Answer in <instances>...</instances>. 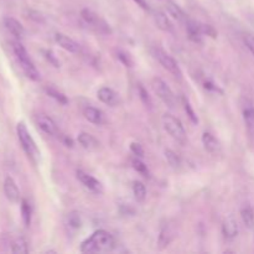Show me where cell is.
<instances>
[{"label": "cell", "mask_w": 254, "mask_h": 254, "mask_svg": "<svg viewBox=\"0 0 254 254\" xmlns=\"http://www.w3.org/2000/svg\"><path fill=\"white\" fill-rule=\"evenodd\" d=\"M116 247V240L109 232L98 230L92 233L88 238L81 243V252L83 253H101L111 252Z\"/></svg>", "instance_id": "cell-1"}, {"label": "cell", "mask_w": 254, "mask_h": 254, "mask_svg": "<svg viewBox=\"0 0 254 254\" xmlns=\"http://www.w3.org/2000/svg\"><path fill=\"white\" fill-rule=\"evenodd\" d=\"M11 49L15 55V59H16L17 64H20V68L22 69L25 76L34 82L40 81L41 77H40L39 69L36 68V66H35L34 62H32L31 57H30V55L27 54L26 49L22 46L20 40L15 39L14 41L11 42Z\"/></svg>", "instance_id": "cell-2"}, {"label": "cell", "mask_w": 254, "mask_h": 254, "mask_svg": "<svg viewBox=\"0 0 254 254\" xmlns=\"http://www.w3.org/2000/svg\"><path fill=\"white\" fill-rule=\"evenodd\" d=\"M16 134H17V139H19L20 141V145H21L22 150L25 151L26 156L32 161V163L36 164L40 158V150L39 148H37L35 140L32 139L29 129H27V127L25 126L24 122H19V123H17Z\"/></svg>", "instance_id": "cell-3"}, {"label": "cell", "mask_w": 254, "mask_h": 254, "mask_svg": "<svg viewBox=\"0 0 254 254\" xmlns=\"http://www.w3.org/2000/svg\"><path fill=\"white\" fill-rule=\"evenodd\" d=\"M163 126L164 128H165V130L168 131L175 140L180 141V143H185L186 131L180 119L174 117L173 114L166 113L163 116Z\"/></svg>", "instance_id": "cell-4"}, {"label": "cell", "mask_w": 254, "mask_h": 254, "mask_svg": "<svg viewBox=\"0 0 254 254\" xmlns=\"http://www.w3.org/2000/svg\"><path fill=\"white\" fill-rule=\"evenodd\" d=\"M151 87H153L154 93H155L166 106L170 107V108H174V107H175L176 97L175 94H174L173 89L169 87V84L166 83L165 81L155 77V78L153 79V82H151Z\"/></svg>", "instance_id": "cell-5"}, {"label": "cell", "mask_w": 254, "mask_h": 254, "mask_svg": "<svg viewBox=\"0 0 254 254\" xmlns=\"http://www.w3.org/2000/svg\"><path fill=\"white\" fill-rule=\"evenodd\" d=\"M153 56L155 57L159 61V64L164 67L165 69H168L173 76L178 77V78H181L183 76V72H181L180 66L176 62V60L174 59L173 56L165 52L164 50H161L160 47H154L153 49Z\"/></svg>", "instance_id": "cell-6"}, {"label": "cell", "mask_w": 254, "mask_h": 254, "mask_svg": "<svg viewBox=\"0 0 254 254\" xmlns=\"http://www.w3.org/2000/svg\"><path fill=\"white\" fill-rule=\"evenodd\" d=\"M81 17L87 25L92 27H96L99 32H103V34H111L112 30L109 27V25L107 24L104 20H102L98 15L94 11L89 9H82L81 10Z\"/></svg>", "instance_id": "cell-7"}, {"label": "cell", "mask_w": 254, "mask_h": 254, "mask_svg": "<svg viewBox=\"0 0 254 254\" xmlns=\"http://www.w3.org/2000/svg\"><path fill=\"white\" fill-rule=\"evenodd\" d=\"M76 175H77V179H78L79 183H81L84 188H87L88 190H91L92 192H94V193L103 192V185H102L101 181L97 180L96 178H93V176L89 175V174L84 173L83 170H77Z\"/></svg>", "instance_id": "cell-8"}, {"label": "cell", "mask_w": 254, "mask_h": 254, "mask_svg": "<svg viewBox=\"0 0 254 254\" xmlns=\"http://www.w3.org/2000/svg\"><path fill=\"white\" fill-rule=\"evenodd\" d=\"M35 121H36L37 127H39L44 133H46L47 135L57 136L60 134L57 124L55 123L54 119L50 118V117L46 116V114H37Z\"/></svg>", "instance_id": "cell-9"}, {"label": "cell", "mask_w": 254, "mask_h": 254, "mask_svg": "<svg viewBox=\"0 0 254 254\" xmlns=\"http://www.w3.org/2000/svg\"><path fill=\"white\" fill-rule=\"evenodd\" d=\"M4 26L16 40L24 39L25 29L19 20H16L15 17L11 16H6L4 19Z\"/></svg>", "instance_id": "cell-10"}, {"label": "cell", "mask_w": 254, "mask_h": 254, "mask_svg": "<svg viewBox=\"0 0 254 254\" xmlns=\"http://www.w3.org/2000/svg\"><path fill=\"white\" fill-rule=\"evenodd\" d=\"M55 41L59 44V46H61L62 49L71 52V54H77V52H79V49H81L79 45L77 44L73 39H71V37L67 36V35L61 34V32H57V34L55 35Z\"/></svg>", "instance_id": "cell-11"}, {"label": "cell", "mask_w": 254, "mask_h": 254, "mask_svg": "<svg viewBox=\"0 0 254 254\" xmlns=\"http://www.w3.org/2000/svg\"><path fill=\"white\" fill-rule=\"evenodd\" d=\"M4 193L5 196H6L7 200L10 201V202H19L20 201V190L19 188H17L16 183L14 181V179L10 178V176H7L6 179L4 180Z\"/></svg>", "instance_id": "cell-12"}, {"label": "cell", "mask_w": 254, "mask_h": 254, "mask_svg": "<svg viewBox=\"0 0 254 254\" xmlns=\"http://www.w3.org/2000/svg\"><path fill=\"white\" fill-rule=\"evenodd\" d=\"M97 97H98L99 101L102 103L107 104V106H117L119 102V96L117 92H114L113 89L109 88V87H102L97 92Z\"/></svg>", "instance_id": "cell-13"}, {"label": "cell", "mask_w": 254, "mask_h": 254, "mask_svg": "<svg viewBox=\"0 0 254 254\" xmlns=\"http://www.w3.org/2000/svg\"><path fill=\"white\" fill-rule=\"evenodd\" d=\"M222 232L227 240H233L238 236L240 232V226H238L237 220L233 216H228L222 225Z\"/></svg>", "instance_id": "cell-14"}, {"label": "cell", "mask_w": 254, "mask_h": 254, "mask_svg": "<svg viewBox=\"0 0 254 254\" xmlns=\"http://www.w3.org/2000/svg\"><path fill=\"white\" fill-rule=\"evenodd\" d=\"M186 30H188V36L191 41L200 44L202 41V31H201V22L195 20L189 19L186 21Z\"/></svg>", "instance_id": "cell-15"}, {"label": "cell", "mask_w": 254, "mask_h": 254, "mask_svg": "<svg viewBox=\"0 0 254 254\" xmlns=\"http://www.w3.org/2000/svg\"><path fill=\"white\" fill-rule=\"evenodd\" d=\"M77 140L81 144L82 148L86 149V150L88 151H94L99 148V141L89 133L82 131V133H79L78 136H77Z\"/></svg>", "instance_id": "cell-16"}, {"label": "cell", "mask_w": 254, "mask_h": 254, "mask_svg": "<svg viewBox=\"0 0 254 254\" xmlns=\"http://www.w3.org/2000/svg\"><path fill=\"white\" fill-rule=\"evenodd\" d=\"M83 116L89 123L96 124V126H101L104 122V114L103 112L99 111V109L94 108V107H86L83 111Z\"/></svg>", "instance_id": "cell-17"}, {"label": "cell", "mask_w": 254, "mask_h": 254, "mask_svg": "<svg viewBox=\"0 0 254 254\" xmlns=\"http://www.w3.org/2000/svg\"><path fill=\"white\" fill-rule=\"evenodd\" d=\"M173 238H174V231L173 228H171V226L164 225L160 230V235H159V240H158L159 248L163 250V248L168 247V246L171 243V241H173Z\"/></svg>", "instance_id": "cell-18"}, {"label": "cell", "mask_w": 254, "mask_h": 254, "mask_svg": "<svg viewBox=\"0 0 254 254\" xmlns=\"http://www.w3.org/2000/svg\"><path fill=\"white\" fill-rule=\"evenodd\" d=\"M202 144H203V148L211 154H216L218 150H220V143H218L217 139L212 135L211 133H205L202 134Z\"/></svg>", "instance_id": "cell-19"}, {"label": "cell", "mask_w": 254, "mask_h": 254, "mask_svg": "<svg viewBox=\"0 0 254 254\" xmlns=\"http://www.w3.org/2000/svg\"><path fill=\"white\" fill-rule=\"evenodd\" d=\"M154 21H155V25L159 27L160 30L165 32H173L174 31V26L171 24V21L169 20V17L166 16L164 12L158 11L154 14Z\"/></svg>", "instance_id": "cell-20"}, {"label": "cell", "mask_w": 254, "mask_h": 254, "mask_svg": "<svg viewBox=\"0 0 254 254\" xmlns=\"http://www.w3.org/2000/svg\"><path fill=\"white\" fill-rule=\"evenodd\" d=\"M166 10H168L169 14H170L174 19L178 20V21L185 22L186 24V21L189 20L188 15L185 14V11H184V10L181 9L178 4H175V2L169 1L168 4H166Z\"/></svg>", "instance_id": "cell-21"}, {"label": "cell", "mask_w": 254, "mask_h": 254, "mask_svg": "<svg viewBox=\"0 0 254 254\" xmlns=\"http://www.w3.org/2000/svg\"><path fill=\"white\" fill-rule=\"evenodd\" d=\"M243 121H245L247 130L251 135L254 136V107L246 106L243 108Z\"/></svg>", "instance_id": "cell-22"}, {"label": "cell", "mask_w": 254, "mask_h": 254, "mask_svg": "<svg viewBox=\"0 0 254 254\" xmlns=\"http://www.w3.org/2000/svg\"><path fill=\"white\" fill-rule=\"evenodd\" d=\"M241 217H242V221L243 223H245L246 227H254V210L251 206H245V207L241 210Z\"/></svg>", "instance_id": "cell-23"}, {"label": "cell", "mask_w": 254, "mask_h": 254, "mask_svg": "<svg viewBox=\"0 0 254 254\" xmlns=\"http://www.w3.org/2000/svg\"><path fill=\"white\" fill-rule=\"evenodd\" d=\"M31 217H32V208L31 205L27 200H21V218L22 222L26 227L31 225Z\"/></svg>", "instance_id": "cell-24"}, {"label": "cell", "mask_w": 254, "mask_h": 254, "mask_svg": "<svg viewBox=\"0 0 254 254\" xmlns=\"http://www.w3.org/2000/svg\"><path fill=\"white\" fill-rule=\"evenodd\" d=\"M83 225V220H82V216L78 212L73 211V212H69L67 216V226L72 230H79Z\"/></svg>", "instance_id": "cell-25"}, {"label": "cell", "mask_w": 254, "mask_h": 254, "mask_svg": "<svg viewBox=\"0 0 254 254\" xmlns=\"http://www.w3.org/2000/svg\"><path fill=\"white\" fill-rule=\"evenodd\" d=\"M11 252L19 253V254H26L29 253V245H27L26 240L22 237H17L11 243Z\"/></svg>", "instance_id": "cell-26"}, {"label": "cell", "mask_w": 254, "mask_h": 254, "mask_svg": "<svg viewBox=\"0 0 254 254\" xmlns=\"http://www.w3.org/2000/svg\"><path fill=\"white\" fill-rule=\"evenodd\" d=\"M133 195L138 202H144L146 198V189L145 185L140 181H134L133 183Z\"/></svg>", "instance_id": "cell-27"}, {"label": "cell", "mask_w": 254, "mask_h": 254, "mask_svg": "<svg viewBox=\"0 0 254 254\" xmlns=\"http://www.w3.org/2000/svg\"><path fill=\"white\" fill-rule=\"evenodd\" d=\"M165 159L168 160L169 165L171 166L173 169H179L181 166V159L175 151L170 150V149H166L165 150Z\"/></svg>", "instance_id": "cell-28"}, {"label": "cell", "mask_w": 254, "mask_h": 254, "mask_svg": "<svg viewBox=\"0 0 254 254\" xmlns=\"http://www.w3.org/2000/svg\"><path fill=\"white\" fill-rule=\"evenodd\" d=\"M45 92H46V93L49 94L51 98H54L55 101L59 102L60 104H64H64L68 103V99H67V97L64 96L62 92L57 91L56 88H54V87H47V88L45 89Z\"/></svg>", "instance_id": "cell-29"}, {"label": "cell", "mask_w": 254, "mask_h": 254, "mask_svg": "<svg viewBox=\"0 0 254 254\" xmlns=\"http://www.w3.org/2000/svg\"><path fill=\"white\" fill-rule=\"evenodd\" d=\"M138 94L140 101L143 102V104L146 107V108L149 109L153 108V101H151V97L149 96L148 91L144 88L143 84H138Z\"/></svg>", "instance_id": "cell-30"}, {"label": "cell", "mask_w": 254, "mask_h": 254, "mask_svg": "<svg viewBox=\"0 0 254 254\" xmlns=\"http://www.w3.org/2000/svg\"><path fill=\"white\" fill-rule=\"evenodd\" d=\"M131 165H133L134 170H136L139 174H141L143 176H148L149 175L148 166H146L145 164L143 163L141 158H138V156H135V158L131 159Z\"/></svg>", "instance_id": "cell-31"}, {"label": "cell", "mask_w": 254, "mask_h": 254, "mask_svg": "<svg viewBox=\"0 0 254 254\" xmlns=\"http://www.w3.org/2000/svg\"><path fill=\"white\" fill-rule=\"evenodd\" d=\"M117 57H118L119 61H121L126 67H133L134 66L133 59H131L130 55L127 54L126 51H122V50L117 51Z\"/></svg>", "instance_id": "cell-32"}, {"label": "cell", "mask_w": 254, "mask_h": 254, "mask_svg": "<svg viewBox=\"0 0 254 254\" xmlns=\"http://www.w3.org/2000/svg\"><path fill=\"white\" fill-rule=\"evenodd\" d=\"M184 107H185V111H186V113H188L190 121L192 122L193 124H197L198 123V118H197V116H196L195 111H193V108L191 107L190 102H189L188 99H184Z\"/></svg>", "instance_id": "cell-33"}, {"label": "cell", "mask_w": 254, "mask_h": 254, "mask_svg": "<svg viewBox=\"0 0 254 254\" xmlns=\"http://www.w3.org/2000/svg\"><path fill=\"white\" fill-rule=\"evenodd\" d=\"M29 15V19H31L32 21L39 22V24H44L45 22V16L40 11H36V10H29L27 12Z\"/></svg>", "instance_id": "cell-34"}, {"label": "cell", "mask_w": 254, "mask_h": 254, "mask_svg": "<svg viewBox=\"0 0 254 254\" xmlns=\"http://www.w3.org/2000/svg\"><path fill=\"white\" fill-rule=\"evenodd\" d=\"M130 150L131 153H133L135 156H138V158H143L144 156L143 146H141L139 143H136V141H133V143L130 144Z\"/></svg>", "instance_id": "cell-35"}, {"label": "cell", "mask_w": 254, "mask_h": 254, "mask_svg": "<svg viewBox=\"0 0 254 254\" xmlns=\"http://www.w3.org/2000/svg\"><path fill=\"white\" fill-rule=\"evenodd\" d=\"M245 44L248 47V50L254 55V37L251 36V35L245 36Z\"/></svg>", "instance_id": "cell-36"}, {"label": "cell", "mask_w": 254, "mask_h": 254, "mask_svg": "<svg viewBox=\"0 0 254 254\" xmlns=\"http://www.w3.org/2000/svg\"><path fill=\"white\" fill-rule=\"evenodd\" d=\"M45 57H46V59L49 60V61L51 62L55 67H60V62L57 61L56 57L54 56V54H52L51 51H45Z\"/></svg>", "instance_id": "cell-37"}, {"label": "cell", "mask_w": 254, "mask_h": 254, "mask_svg": "<svg viewBox=\"0 0 254 254\" xmlns=\"http://www.w3.org/2000/svg\"><path fill=\"white\" fill-rule=\"evenodd\" d=\"M205 88H206V89H208V91H213V92H221V93H222V91H221V89L218 88V86H216V84L213 83V82H211V81H207V82H205Z\"/></svg>", "instance_id": "cell-38"}, {"label": "cell", "mask_w": 254, "mask_h": 254, "mask_svg": "<svg viewBox=\"0 0 254 254\" xmlns=\"http://www.w3.org/2000/svg\"><path fill=\"white\" fill-rule=\"evenodd\" d=\"M134 1H135L136 4L139 5V6L143 7L144 10H148L149 9V5H148V2H146V0H134Z\"/></svg>", "instance_id": "cell-39"}, {"label": "cell", "mask_w": 254, "mask_h": 254, "mask_svg": "<svg viewBox=\"0 0 254 254\" xmlns=\"http://www.w3.org/2000/svg\"><path fill=\"white\" fill-rule=\"evenodd\" d=\"M64 143H66L68 146H72V140H71V138H67V136H66V138H64Z\"/></svg>", "instance_id": "cell-40"}]
</instances>
